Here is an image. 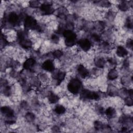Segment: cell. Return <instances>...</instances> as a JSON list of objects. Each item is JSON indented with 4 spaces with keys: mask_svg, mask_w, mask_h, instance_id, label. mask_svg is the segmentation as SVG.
<instances>
[{
    "mask_svg": "<svg viewBox=\"0 0 133 133\" xmlns=\"http://www.w3.org/2000/svg\"><path fill=\"white\" fill-rule=\"evenodd\" d=\"M24 25L26 30H35L38 32L42 31L41 26L38 24L36 20L30 16H26L24 18Z\"/></svg>",
    "mask_w": 133,
    "mask_h": 133,
    "instance_id": "1",
    "label": "cell"
},
{
    "mask_svg": "<svg viewBox=\"0 0 133 133\" xmlns=\"http://www.w3.org/2000/svg\"><path fill=\"white\" fill-rule=\"evenodd\" d=\"M62 35L64 38V42L66 46H73L77 43V35L72 30L66 29Z\"/></svg>",
    "mask_w": 133,
    "mask_h": 133,
    "instance_id": "2",
    "label": "cell"
},
{
    "mask_svg": "<svg viewBox=\"0 0 133 133\" xmlns=\"http://www.w3.org/2000/svg\"><path fill=\"white\" fill-rule=\"evenodd\" d=\"M82 86L81 81L77 78L71 79L69 82L67 88L68 90L73 94H77L80 91Z\"/></svg>",
    "mask_w": 133,
    "mask_h": 133,
    "instance_id": "3",
    "label": "cell"
},
{
    "mask_svg": "<svg viewBox=\"0 0 133 133\" xmlns=\"http://www.w3.org/2000/svg\"><path fill=\"white\" fill-rule=\"evenodd\" d=\"M81 96L83 99L89 100H98L100 98L99 95L95 91L88 89H84L81 91Z\"/></svg>",
    "mask_w": 133,
    "mask_h": 133,
    "instance_id": "4",
    "label": "cell"
},
{
    "mask_svg": "<svg viewBox=\"0 0 133 133\" xmlns=\"http://www.w3.org/2000/svg\"><path fill=\"white\" fill-rule=\"evenodd\" d=\"M39 9L42 14L44 15H50L53 14L55 11L52 4L47 3L41 4V6H39Z\"/></svg>",
    "mask_w": 133,
    "mask_h": 133,
    "instance_id": "5",
    "label": "cell"
},
{
    "mask_svg": "<svg viewBox=\"0 0 133 133\" xmlns=\"http://www.w3.org/2000/svg\"><path fill=\"white\" fill-rule=\"evenodd\" d=\"M79 47L84 51H88L91 47V43L88 38H82L77 42Z\"/></svg>",
    "mask_w": 133,
    "mask_h": 133,
    "instance_id": "6",
    "label": "cell"
},
{
    "mask_svg": "<svg viewBox=\"0 0 133 133\" xmlns=\"http://www.w3.org/2000/svg\"><path fill=\"white\" fill-rule=\"evenodd\" d=\"M8 21L12 25H16L20 22V17L15 12H10L8 16Z\"/></svg>",
    "mask_w": 133,
    "mask_h": 133,
    "instance_id": "7",
    "label": "cell"
},
{
    "mask_svg": "<svg viewBox=\"0 0 133 133\" xmlns=\"http://www.w3.org/2000/svg\"><path fill=\"white\" fill-rule=\"evenodd\" d=\"M42 68L44 70L48 72H53L55 70V66L53 61L50 59L45 61L42 64Z\"/></svg>",
    "mask_w": 133,
    "mask_h": 133,
    "instance_id": "8",
    "label": "cell"
},
{
    "mask_svg": "<svg viewBox=\"0 0 133 133\" xmlns=\"http://www.w3.org/2000/svg\"><path fill=\"white\" fill-rule=\"evenodd\" d=\"M1 112L6 117L9 118H11L14 117V110L8 106H4L1 108Z\"/></svg>",
    "mask_w": 133,
    "mask_h": 133,
    "instance_id": "9",
    "label": "cell"
},
{
    "mask_svg": "<svg viewBox=\"0 0 133 133\" xmlns=\"http://www.w3.org/2000/svg\"><path fill=\"white\" fill-rule=\"evenodd\" d=\"M19 43L21 47L25 49H30L32 46V41L30 39L27 38L26 37L19 39Z\"/></svg>",
    "mask_w": 133,
    "mask_h": 133,
    "instance_id": "10",
    "label": "cell"
},
{
    "mask_svg": "<svg viewBox=\"0 0 133 133\" xmlns=\"http://www.w3.org/2000/svg\"><path fill=\"white\" fill-rule=\"evenodd\" d=\"M77 71L79 75L83 78L87 77L89 75V72L83 64H79L77 66Z\"/></svg>",
    "mask_w": 133,
    "mask_h": 133,
    "instance_id": "11",
    "label": "cell"
},
{
    "mask_svg": "<svg viewBox=\"0 0 133 133\" xmlns=\"http://www.w3.org/2000/svg\"><path fill=\"white\" fill-rule=\"evenodd\" d=\"M36 61L33 58H30L27 59L23 63V66L24 69L27 70H31L35 65Z\"/></svg>",
    "mask_w": 133,
    "mask_h": 133,
    "instance_id": "12",
    "label": "cell"
},
{
    "mask_svg": "<svg viewBox=\"0 0 133 133\" xmlns=\"http://www.w3.org/2000/svg\"><path fill=\"white\" fill-rule=\"evenodd\" d=\"M66 73L63 71H58L55 73L54 79L57 81V85H59L64 79Z\"/></svg>",
    "mask_w": 133,
    "mask_h": 133,
    "instance_id": "13",
    "label": "cell"
},
{
    "mask_svg": "<svg viewBox=\"0 0 133 133\" xmlns=\"http://www.w3.org/2000/svg\"><path fill=\"white\" fill-rule=\"evenodd\" d=\"M116 53L117 56L119 57H125L128 55V52L125 48L122 46H119L116 49Z\"/></svg>",
    "mask_w": 133,
    "mask_h": 133,
    "instance_id": "14",
    "label": "cell"
},
{
    "mask_svg": "<svg viewBox=\"0 0 133 133\" xmlns=\"http://www.w3.org/2000/svg\"><path fill=\"white\" fill-rule=\"evenodd\" d=\"M118 76L117 70L115 68L111 69L108 72V78L110 81H114L116 79Z\"/></svg>",
    "mask_w": 133,
    "mask_h": 133,
    "instance_id": "15",
    "label": "cell"
},
{
    "mask_svg": "<svg viewBox=\"0 0 133 133\" xmlns=\"http://www.w3.org/2000/svg\"><path fill=\"white\" fill-rule=\"evenodd\" d=\"M130 2L126 1H123L120 2V3L118 5V7L122 11H126L128 10L130 5Z\"/></svg>",
    "mask_w": 133,
    "mask_h": 133,
    "instance_id": "16",
    "label": "cell"
},
{
    "mask_svg": "<svg viewBox=\"0 0 133 133\" xmlns=\"http://www.w3.org/2000/svg\"><path fill=\"white\" fill-rule=\"evenodd\" d=\"M104 112L105 115L109 118H113L116 114L115 109L113 107H109Z\"/></svg>",
    "mask_w": 133,
    "mask_h": 133,
    "instance_id": "17",
    "label": "cell"
},
{
    "mask_svg": "<svg viewBox=\"0 0 133 133\" xmlns=\"http://www.w3.org/2000/svg\"><path fill=\"white\" fill-rule=\"evenodd\" d=\"M105 63H106V60L103 57H99L96 59L95 65L97 67L101 69L104 67Z\"/></svg>",
    "mask_w": 133,
    "mask_h": 133,
    "instance_id": "18",
    "label": "cell"
},
{
    "mask_svg": "<svg viewBox=\"0 0 133 133\" xmlns=\"http://www.w3.org/2000/svg\"><path fill=\"white\" fill-rule=\"evenodd\" d=\"M48 99L50 103H57L59 99V97L58 95L55 94L54 92H50L48 96Z\"/></svg>",
    "mask_w": 133,
    "mask_h": 133,
    "instance_id": "19",
    "label": "cell"
},
{
    "mask_svg": "<svg viewBox=\"0 0 133 133\" xmlns=\"http://www.w3.org/2000/svg\"><path fill=\"white\" fill-rule=\"evenodd\" d=\"M54 111L55 112V113L56 114L61 115V114H64L65 112L66 109H65V107L64 106H63L62 105H57L55 108Z\"/></svg>",
    "mask_w": 133,
    "mask_h": 133,
    "instance_id": "20",
    "label": "cell"
},
{
    "mask_svg": "<svg viewBox=\"0 0 133 133\" xmlns=\"http://www.w3.org/2000/svg\"><path fill=\"white\" fill-rule=\"evenodd\" d=\"M94 127H95V128L97 130L102 129L105 128L109 127V126H105L100 121H96L94 122Z\"/></svg>",
    "mask_w": 133,
    "mask_h": 133,
    "instance_id": "21",
    "label": "cell"
},
{
    "mask_svg": "<svg viewBox=\"0 0 133 133\" xmlns=\"http://www.w3.org/2000/svg\"><path fill=\"white\" fill-rule=\"evenodd\" d=\"M117 94H118V91L116 90V88H115V87L111 86L110 87H108V94L109 96H116Z\"/></svg>",
    "mask_w": 133,
    "mask_h": 133,
    "instance_id": "22",
    "label": "cell"
},
{
    "mask_svg": "<svg viewBox=\"0 0 133 133\" xmlns=\"http://www.w3.org/2000/svg\"><path fill=\"white\" fill-rule=\"evenodd\" d=\"M52 55L54 58L58 59V58H61L62 56L63 52L59 49H57V50H54L52 52Z\"/></svg>",
    "mask_w": 133,
    "mask_h": 133,
    "instance_id": "23",
    "label": "cell"
},
{
    "mask_svg": "<svg viewBox=\"0 0 133 133\" xmlns=\"http://www.w3.org/2000/svg\"><path fill=\"white\" fill-rule=\"evenodd\" d=\"M25 119L31 122H33L34 121L35 118V116L34 115V114L31 112H28L26 114H25Z\"/></svg>",
    "mask_w": 133,
    "mask_h": 133,
    "instance_id": "24",
    "label": "cell"
},
{
    "mask_svg": "<svg viewBox=\"0 0 133 133\" xmlns=\"http://www.w3.org/2000/svg\"><path fill=\"white\" fill-rule=\"evenodd\" d=\"M124 102L126 105H127L128 107H131L132 105L133 104V101H132V97H127L125 98L124 99Z\"/></svg>",
    "mask_w": 133,
    "mask_h": 133,
    "instance_id": "25",
    "label": "cell"
},
{
    "mask_svg": "<svg viewBox=\"0 0 133 133\" xmlns=\"http://www.w3.org/2000/svg\"><path fill=\"white\" fill-rule=\"evenodd\" d=\"M91 38L96 42H99L101 41L100 36L97 33H92L91 34Z\"/></svg>",
    "mask_w": 133,
    "mask_h": 133,
    "instance_id": "26",
    "label": "cell"
},
{
    "mask_svg": "<svg viewBox=\"0 0 133 133\" xmlns=\"http://www.w3.org/2000/svg\"><path fill=\"white\" fill-rule=\"evenodd\" d=\"M11 88L10 87L8 86H5V87L4 88L3 90V93L4 95H5L6 96H9L11 94Z\"/></svg>",
    "mask_w": 133,
    "mask_h": 133,
    "instance_id": "27",
    "label": "cell"
},
{
    "mask_svg": "<svg viewBox=\"0 0 133 133\" xmlns=\"http://www.w3.org/2000/svg\"><path fill=\"white\" fill-rule=\"evenodd\" d=\"M29 5L32 8H37L39 6H40L41 5H40V3H39V1H30L29 2Z\"/></svg>",
    "mask_w": 133,
    "mask_h": 133,
    "instance_id": "28",
    "label": "cell"
},
{
    "mask_svg": "<svg viewBox=\"0 0 133 133\" xmlns=\"http://www.w3.org/2000/svg\"><path fill=\"white\" fill-rule=\"evenodd\" d=\"M51 41L55 44L58 43L59 41V37L56 34H53L50 37Z\"/></svg>",
    "mask_w": 133,
    "mask_h": 133,
    "instance_id": "29",
    "label": "cell"
},
{
    "mask_svg": "<svg viewBox=\"0 0 133 133\" xmlns=\"http://www.w3.org/2000/svg\"><path fill=\"white\" fill-rule=\"evenodd\" d=\"M125 25L128 28V29H131L132 28V21L130 18H128L126 20V23H125Z\"/></svg>",
    "mask_w": 133,
    "mask_h": 133,
    "instance_id": "30",
    "label": "cell"
},
{
    "mask_svg": "<svg viewBox=\"0 0 133 133\" xmlns=\"http://www.w3.org/2000/svg\"><path fill=\"white\" fill-rule=\"evenodd\" d=\"M107 61H108V62H109V63H110L112 65H115L117 63L116 59L113 57L109 58V59H108Z\"/></svg>",
    "mask_w": 133,
    "mask_h": 133,
    "instance_id": "31",
    "label": "cell"
},
{
    "mask_svg": "<svg viewBox=\"0 0 133 133\" xmlns=\"http://www.w3.org/2000/svg\"><path fill=\"white\" fill-rule=\"evenodd\" d=\"M126 45L128 48L132 49V40L130 38L128 39L127 41Z\"/></svg>",
    "mask_w": 133,
    "mask_h": 133,
    "instance_id": "32",
    "label": "cell"
}]
</instances>
